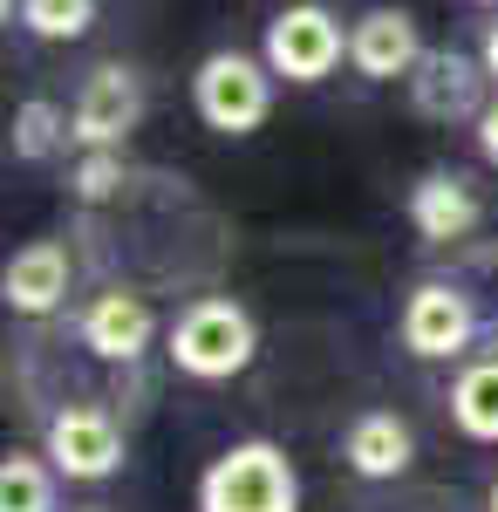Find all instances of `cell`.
Listing matches in <instances>:
<instances>
[{"instance_id": "cell-23", "label": "cell", "mask_w": 498, "mask_h": 512, "mask_svg": "<svg viewBox=\"0 0 498 512\" xmlns=\"http://www.w3.org/2000/svg\"><path fill=\"white\" fill-rule=\"evenodd\" d=\"M478 7H498V0H478Z\"/></svg>"}, {"instance_id": "cell-21", "label": "cell", "mask_w": 498, "mask_h": 512, "mask_svg": "<svg viewBox=\"0 0 498 512\" xmlns=\"http://www.w3.org/2000/svg\"><path fill=\"white\" fill-rule=\"evenodd\" d=\"M485 512H498V478H492V492H485Z\"/></svg>"}, {"instance_id": "cell-3", "label": "cell", "mask_w": 498, "mask_h": 512, "mask_svg": "<svg viewBox=\"0 0 498 512\" xmlns=\"http://www.w3.org/2000/svg\"><path fill=\"white\" fill-rule=\"evenodd\" d=\"M273 69L267 55H246V48H212L192 76V110L205 130L219 137H253L273 117Z\"/></svg>"}, {"instance_id": "cell-17", "label": "cell", "mask_w": 498, "mask_h": 512, "mask_svg": "<svg viewBox=\"0 0 498 512\" xmlns=\"http://www.w3.org/2000/svg\"><path fill=\"white\" fill-rule=\"evenodd\" d=\"M21 28L41 41H82L96 28V0H21Z\"/></svg>"}, {"instance_id": "cell-4", "label": "cell", "mask_w": 498, "mask_h": 512, "mask_svg": "<svg viewBox=\"0 0 498 512\" xmlns=\"http://www.w3.org/2000/svg\"><path fill=\"white\" fill-rule=\"evenodd\" d=\"M267 69L280 82H328L348 62V28L335 21V7L321 0H287L280 14L267 21V41H260Z\"/></svg>"}, {"instance_id": "cell-12", "label": "cell", "mask_w": 498, "mask_h": 512, "mask_svg": "<svg viewBox=\"0 0 498 512\" xmlns=\"http://www.w3.org/2000/svg\"><path fill=\"white\" fill-rule=\"evenodd\" d=\"M410 226H417L423 246H458V239L478 233V219H485V198L478 185L464 178V171H423L417 185H410Z\"/></svg>"}, {"instance_id": "cell-1", "label": "cell", "mask_w": 498, "mask_h": 512, "mask_svg": "<svg viewBox=\"0 0 498 512\" xmlns=\"http://www.w3.org/2000/svg\"><path fill=\"white\" fill-rule=\"evenodd\" d=\"M164 355H171V369L192 376V383H232V376L253 369L260 328H253V315H246L232 294H198L192 308H178L171 335H164Z\"/></svg>"}, {"instance_id": "cell-22", "label": "cell", "mask_w": 498, "mask_h": 512, "mask_svg": "<svg viewBox=\"0 0 498 512\" xmlns=\"http://www.w3.org/2000/svg\"><path fill=\"white\" fill-rule=\"evenodd\" d=\"M82 512H110V506H82Z\"/></svg>"}, {"instance_id": "cell-14", "label": "cell", "mask_w": 498, "mask_h": 512, "mask_svg": "<svg viewBox=\"0 0 498 512\" xmlns=\"http://www.w3.org/2000/svg\"><path fill=\"white\" fill-rule=\"evenodd\" d=\"M451 424L471 444H498V355L464 362L458 383H451Z\"/></svg>"}, {"instance_id": "cell-6", "label": "cell", "mask_w": 498, "mask_h": 512, "mask_svg": "<svg viewBox=\"0 0 498 512\" xmlns=\"http://www.w3.org/2000/svg\"><path fill=\"white\" fill-rule=\"evenodd\" d=\"M41 458L69 485H103L123 472V424L103 403H62L41 431Z\"/></svg>"}, {"instance_id": "cell-19", "label": "cell", "mask_w": 498, "mask_h": 512, "mask_svg": "<svg viewBox=\"0 0 498 512\" xmlns=\"http://www.w3.org/2000/svg\"><path fill=\"white\" fill-rule=\"evenodd\" d=\"M471 137H478V158H485V164H492V171H498V96H492V103H485V117L471 123Z\"/></svg>"}, {"instance_id": "cell-18", "label": "cell", "mask_w": 498, "mask_h": 512, "mask_svg": "<svg viewBox=\"0 0 498 512\" xmlns=\"http://www.w3.org/2000/svg\"><path fill=\"white\" fill-rule=\"evenodd\" d=\"M69 192H76L82 205H110V198L123 192V151H82L76 171H69Z\"/></svg>"}, {"instance_id": "cell-13", "label": "cell", "mask_w": 498, "mask_h": 512, "mask_svg": "<svg viewBox=\"0 0 498 512\" xmlns=\"http://www.w3.org/2000/svg\"><path fill=\"white\" fill-rule=\"evenodd\" d=\"M342 465L369 485H389V478H403L417 465V431L396 410H362L342 431Z\"/></svg>"}, {"instance_id": "cell-10", "label": "cell", "mask_w": 498, "mask_h": 512, "mask_svg": "<svg viewBox=\"0 0 498 512\" xmlns=\"http://www.w3.org/2000/svg\"><path fill=\"white\" fill-rule=\"evenodd\" d=\"M76 335H82V349L89 355H103V362H144L157 342V315H151V301L137 294V287H110V294H96L89 308H82L76 321Z\"/></svg>"}, {"instance_id": "cell-7", "label": "cell", "mask_w": 498, "mask_h": 512, "mask_svg": "<svg viewBox=\"0 0 498 512\" xmlns=\"http://www.w3.org/2000/svg\"><path fill=\"white\" fill-rule=\"evenodd\" d=\"M144 110H151V96H144V76H137L130 62L89 69L82 89H76V103H69L76 151H123L130 130H144Z\"/></svg>"}, {"instance_id": "cell-2", "label": "cell", "mask_w": 498, "mask_h": 512, "mask_svg": "<svg viewBox=\"0 0 498 512\" xmlns=\"http://www.w3.org/2000/svg\"><path fill=\"white\" fill-rule=\"evenodd\" d=\"M192 506L198 512H301V472L273 437H239L198 472Z\"/></svg>"}, {"instance_id": "cell-20", "label": "cell", "mask_w": 498, "mask_h": 512, "mask_svg": "<svg viewBox=\"0 0 498 512\" xmlns=\"http://www.w3.org/2000/svg\"><path fill=\"white\" fill-rule=\"evenodd\" d=\"M478 62H485V76L498 89V21H485V41H478Z\"/></svg>"}, {"instance_id": "cell-8", "label": "cell", "mask_w": 498, "mask_h": 512, "mask_svg": "<svg viewBox=\"0 0 498 512\" xmlns=\"http://www.w3.org/2000/svg\"><path fill=\"white\" fill-rule=\"evenodd\" d=\"M485 62L478 55H464V48H430L417 69H410V110H417L423 123H478L485 117Z\"/></svg>"}, {"instance_id": "cell-5", "label": "cell", "mask_w": 498, "mask_h": 512, "mask_svg": "<svg viewBox=\"0 0 498 512\" xmlns=\"http://www.w3.org/2000/svg\"><path fill=\"white\" fill-rule=\"evenodd\" d=\"M478 301L464 294L458 280H417L403 294V315H396V335L417 362H458L471 342H478Z\"/></svg>"}, {"instance_id": "cell-9", "label": "cell", "mask_w": 498, "mask_h": 512, "mask_svg": "<svg viewBox=\"0 0 498 512\" xmlns=\"http://www.w3.org/2000/svg\"><path fill=\"white\" fill-rule=\"evenodd\" d=\"M423 55V28L410 7H369L355 28H348V69L362 82H410Z\"/></svg>"}, {"instance_id": "cell-16", "label": "cell", "mask_w": 498, "mask_h": 512, "mask_svg": "<svg viewBox=\"0 0 498 512\" xmlns=\"http://www.w3.org/2000/svg\"><path fill=\"white\" fill-rule=\"evenodd\" d=\"M55 465L41 451H7L0 458V512H55Z\"/></svg>"}, {"instance_id": "cell-11", "label": "cell", "mask_w": 498, "mask_h": 512, "mask_svg": "<svg viewBox=\"0 0 498 512\" xmlns=\"http://www.w3.org/2000/svg\"><path fill=\"white\" fill-rule=\"evenodd\" d=\"M69 280H76L69 246H62V239H28V246L0 267V301H7V315L41 321V315H55V308L69 301Z\"/></svg>"}, {"instance_id": "cell-15", "label": "cell", "mask_w": 498, "mask_h": 512, "mask_svg": "<svg viewBox=\"0 0 498 512\" xmlns=\"http://www.w3.org/2000/svg\"><path fill=\"white\" fill-rule=\"evenodd\" d=\"M76 144V123H69V110L62 103H48V96H28L21 110H14V130H7V151L21 164H48L62 158Z\"/></svg>"}]
</instances>
